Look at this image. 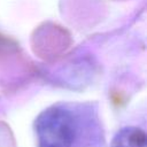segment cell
I'll use <instances>...</instances> for the list:
<instances>
[{
    "mask_svg": "<svg viewBox=\"0 0 147 147\" xmlns=\"http://www.w3.org/2000/svg\"><path fill=\"white\" fill-rule=\"evenodd\" d=\"M39 147H75L78 123L71 110L54 107L46 110L36 125Z\"/></svg>",
    "mask_w": 147,
    "mask_h": 147,
    "instance_id": "cell-1",
    "label": "cell"
},
{
    "mask_svg": "<svg viewBox=\"0 0 147 147\" xmlns=\"http://www.w3.org/2000/svg\"><path fill=\"white\" fill-rule=\"evenodd\" d=\"M113 147H146V134L139 129H125L116 136Z\"/></svg>",
    "mask_w": 147,
    "mask_h": 147,
    "instance_id": "cell-2",
    "label": "cell"
}]
</instances>
